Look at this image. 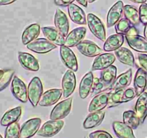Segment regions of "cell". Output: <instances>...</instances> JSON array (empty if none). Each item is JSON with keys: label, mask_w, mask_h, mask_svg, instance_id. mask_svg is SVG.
<instances>
[{"label": "cell", "mask_w": 147, "mask_h": 138, "mask_svg": "<svg viewBox=\"0 0 147 138\" xmlns=\"http://www.w3.org/2000/svg\"><path fill=\"white\" fill-rule=\"evenodd\" d=\"M14 70L12 69L4 70L3 73L0 75V91L9 86L12 78L14 77Z\"/></svg>", "instance_id": "836d02e7"}, {"label": "cell", "mask_w": 147, "mask_h": 138, "mask_svg": "<svg viewBox=\"0 0 147 138\" xmlns=\"http://www.w3.org/2000/svg\"><path fill=\"white\" fill-rule=\"evenodd\" d=\"M112 126L115 134L119 138H136L133 129L123 122L114 121Z\"/></svg>", "instance_id": "603a6c76"}, {"label": "cell", "mask_w": 147, "mask_h": 138, "mask_svg": "<svg viewBox=\"0 0 147 138\" xmlns=\"http://www.w3.org/2000/svg\"><path fill=\"white\" fill-rule=\"evenodd\" d=\"M11 91L13 96L21 101L22 103H26L28 100L27 88L25 83L18 76H14L11 80Z\"/></svg>", "instance_id": "5b68a950"}, {"label": "cell", "mask_w": 147, "mask_h": 138, "mask_svg": "<svg viewBox=\"0 0 147 138\" xmlns=\"http://www.w3.org/2000/svg\"><path fill=\"white\" fill-rule=\"evenodd\" d=\"M126 40L129 45L135 51L140 53H147V40L142 36L137 35L126 36Z\"/></svg>", "instance_id": "d6986e66"}, {"label": "cell", "mask_w": 147, "mask_h": 138, "mask_svg": "<svg viewBox=\"0 0 147 138\" xmlns=\"http://www.w3.org/2000/svg\"><path fill=\"white\" fill-rule=\"evenodd\" d=\"M18 59L20 65L26 70L37 71L40 69L38 60L30 53L20 51L18 53Z\"/></svg>", "instance_id": "5bb4252c"}, {"label": "cell", "mask_w": 147, "mask_h": 138, "mask_svg": "<svg viewBox=\"0 0 147 138\" xmlns=\"http://www.w3.org/2000/svg\"><path fill=\"white\" fill-rule=\"evenodd\" d=\"M111 92H103L96 95L90 101L88 106V112L90 113L103 111L107 107L109 96Z\"/></svg>", "instance_id": "30bf717a"}, {"label": "cell", "mask_w": 147, "mask_h": 138, "mask_svg": "<svg viewBox=\"0 0 147 138\" xmlns=\"http://www.w3.org/2000/svg\"><path fill=\"white\" fill-rule=\"evenodd\" d=\"M76 47L82 54L88 57H97L103 52L102 49L96 43L88 40H83Z\"/></svg>", "instance_id": "8fae6325"}, {"label": "cell", "mask_w": 147, "mask_h": 138, "mask_svg": "<svg viewBox=\"0 0 147 138\" xmlns=\"http://www.w3.org/2000/svg\"><path fill=\"white\" fill-rule=\"evenodd\" d=\"M69 17L71 19L72 21L77 24H87V17H86L84 11L75 4H71L67 7Z\"/></svg>", "instance_id": "44dd1931"}, {"label": "cell", "mask_w": 147, "mask_h": 138, "mask_svg": "<svg viewBox=\"0 0 147 138\" xmlns=\"http://www.w3.org/2000/svg\"><path fill=\"white\" fill-rule=\"evenodd\" d=\"M93 74L92 72L86 73L82 78L79 86V96L82 99L87 98L91 93L93 84Z\"/></svg>", "instance_id": "7402d4cb"}, {"label": "cell", "mask_w": 147, "mask_h": 138, "mask_svg": "<svg viewBox=\"0 0 147 138\" xmlns=\"http://www.w3.org/2000/svg\"><path fill=\"white\" fill-rule=\"evenodd\" d=\"M85 138H87V137H85Z\"/></svg>", "instance_id": "f5cc1de1"}, {"label": "cell", "mask_w": 147, "mask_h": 138, "mask_svg": "<svg viewBox=\"0 0 147 138\" xmlns=\"http://www.w3.org/2000/svg\"><path fill=\"white\" fill-rule=\"evenodd\" d=\"M89 138H113V137L106 131L97 130L90 133Z\"/></svg>", "instance_id": "60d3db41"}, {"label": "cell", "mask_w": 147, "mask_h": 138, "mask_svg": "<svg viewBox=\"0 0 147 138\" xmlns=\"http://www.w3.org/2000/svg\"><path fill=\"white\" fill-rule=\"evenodd\" d=\"M123 13L124 16L133 25L138 26L140 24V17L139 12L135 7L131 5H125L123 7Z\"/></svg>", "instance_id": "4dcf8cb0"}, {"label": "cell", "mask_w": 147, "mask_h": 138, "mask_svg": "<svg viewBox=\"0 0 147 138\" xmlns=\"http://www.w3.org/2000/svg\"><path fill=\"white\" fill-rule=\"evenodd\" d=\"M110 89V86L104 83L100 78H95L93 79V88H92L91 94L97 95L98 93H103Z\"/></svg>", "instance_id": "74e56055"}, {"label": "cell", "mask_w": 147, "mask_h": 138, "mask_svg": "<svg viewBox=\"0 0 147 138\" xmlns=\"http://www.w3.org/2000/svg\"><path fill=\"white\" fill-rule=\"evenodd\" d=\"M123 3L122 1H118L112 6L107 15V27H113L121 19L123 13Z\"/></svg>", "instance_id": "7c38bea8"}, {"label": "cell", "mask_w": 147, "mask_h": 138, "mask_svg": "<svg viewBox=\"0 0 147 138\" xmlns=\"http://www.w3.org/2000/svg\"><path fill=\"white\" fill-rule=\"evenodd\" d=\"M87 24L92 34L101 41H106V29L101 20L95 14L89 13L87 15Z\"/></svg>", "instance_id": "3957f363"}, {"label": "cell", "mask_w": 147, "mask_h": 138, "mask_svg": "<svg viewBox=\"0 0 147 138\" xmlns=\"http://www.w3.org/2000/svg\"><path fill=\"white\" fill-rule=\"evenodd\" d=\"M137 34H139V31H138V30L136 29V26H133V27H132L129 30V31L128 32V33L125 36H127V35L128 36L137 35Z\"/></svg>", "instance_id": "ee69618b"}, {"label": "cell", "mask_w": 147, "mask_h": 138, "mask_svg": "<svg viewBox=\"0 0 147 138\" xmlns=\"http://www.w3.org/2000/svg\"><path fill=\"white\" fill-rule=\"evenodd\" d=\"M57 47V45L45 38L36 39L27 45V48L31 51L40 54H45Z\"/></svg>", "instance_id": "8992f818"}, {"label": "cell", "mask_w": 147, "mask_h": 138, "mask_svg": "<svg viewBox=\"0 0 147 138\" xmlns=\"http://www.w3.org/2000/svg\"><path fill=\"white\" fill-rule=\"evenodd\" d=\"M63 95V89H53L47 90L42 93L39 101L41 106H50L57 103Z\"/></svg>", "instance_id": "4fadbf2b"}, {"label": "cell", "mask_w": 147, "mask_h": 138, "mask_svg": "<svg viewBox=\"0 0 147 138\" xmlns=\"http://www.w3.org/2000/svg\"><path fill=\"white\" fill-rule=\"evenodd\" d=\"M133 26V24L129 21V20L124 17L121 18L116 24V31L117 34H121L123 35H126L129 31L131 28Z\"/></svg>", "instance_id": "d590c367"}, {"label": "cell", "mask_w": 147, "mask_h": 138, "mask_svg": "<svg viewBox=\"0 0 147 138\" xmlns=\"http://www.w3.org/2000/svg\"><path fill=\"white\" fill-rule=\"evenodd\" d=\"M73 98H67L57 103L50 112V119H63L70 114L72 109Z\"/></svg>", "instance_id": "277c9868"}, {"label": "cell", "mask_w": 147, "mask_h": 138, "mask_svg": "<svg viewBox=\"0 0 147 138\" xmlns=\"http://www.w3.org/2000/svg\"><path fill=\"white\" fill-rule=\"evenodd\" d=\"M0 138H3V137H2V136H1V135H0Z\"/></svg>", "instance_id": "816d5d0a"}, {"label": "cell", "mask_w": 147, "mask_h": 138, "mask_svg": "<svg viewBox=\"0 0 147 138\" xmlns=\"http://www.w3.org/2000/svg\"><path fill=\"white\" fill-rule=\"evenodd\" d=\"M130 1L136 3V4H143V3H146V0H130Z\"/></svg>", "instance_id": "7dc6e473"}, {"label": "cell", "mask_w": 147, "mask_h": 138, "mask_svg": "<svg viewBox=\"0 0 147 138\" xmlns=\"http://www.w3.org/2000/svg\"><path fill=\"white\" fill-rule=\"evenodd\" d=\"M134 109L140 122L144 123L147 116V92L144 91L139 96Z\"/></svg>", "instance_id": "83f0119b"}, {"label": "cell", "mask_w": 147, "mask_h": 138, "mask_svg": "<svg viewBox=\"0 0 147 138\" xmlns=\"http://www.w3.org/2000/svg\"><path fill=\"white\" fill-rule=\"evenodd\" d=\"M139 17H140V21L143 24H147V4L143 3L139 7Z\"/></svg>", "instance_id": "ab89813d"}, {"label": "cell", "mask_w": 147, "mask_h": 138, "mask_svg": "<svg viewBox=\"0 0 147 138\" xmlns=\"http://www.w3.org/2000/svg\"><path fill=\"white\" fill-rule=\"evenodd\" d=\"M132 80V70L129 69L126 72L123 73L118 76L115 81L111 86L110 89L112 91H117L124 89L131 84Z\"/></svg>", "instance_id": "cb8c5ba5"}, {"label": "cell", "mask_w": 147, "mask_h": 138, "mask_svg": "<svg viewBox=\"0 0 147 138\" xmlns=\"http://www.w3.org/2000/svg\"><path fill=\"white\" fill-rule=\"evenodd\" d=\"M15 1H17V0H0V6L8 5V4L14 2Z\"/></svg>", "instance_id": "f6af8a7d"}, {"label": "cell", "mask_w": 147, "mask_h": 138, "mask_svg": "<svg viewBox=\"0 0 147 138\" xmlns=\"http://www.w3.org/2000/svg\"><path fill=\"white\" fill-rule=\"evenodd\" d=\"M138 61L140 67L147 73V54L145 53L138 54Z\"/></svg>", "instance_id": "b9f144b4"}, {"label": "cell", "mask_w": 147, "mask_h": 138, "mask_svg": "<svg viewBox=\"0 0 147 138\" xmlns=\"http://www.w3.org/2000/svg\"><path fill=\"white\" fill-rule=\"evenodd\" d=\"M40 118H32L26 121L20 127V138H31L40 129L41 124Z\"/></svg>", "instance_id": "ba28073f"}, {"label": "cell", "mask_w": 147, "mask_h": 138, "mask_svg": "<svg viewBox=\"0 0 147 138\" xmlns=\"http://www.w3.org/2000/svg\"><path fill=\"white\" fill-rule=\"evenodd\" d=\"M116 75H117V68L115 66L111 65L107 68L101 70L100 78L111 88V85L116 80Z\"/></svg>", "instance_id": "1f68e13d"}, {"label": "cell", "mask_w": 147, "mask_h": 138, "mask_svg": "<svg viewBox=\"0 0 147 138\" xmlns=\"http://www.w3.org/2000/svg\"><path fill=\"white\" fill-rule=\"evenodd\" d=\"M43 34L46 38L50 40L51 43L56 45H64L65 43V38L64 36L60 34V32L54 27H43L42 28Z\"/></svg>", "instance_id": "ffe728a7"}, {"label": "cell", "mask_w": 147, "mask_h": 138, "mask_svg": "<svg viewBox=\"0 0 147 138\" xmlns=\"http://www.w3.org/2000/svg\"><path fill=\"white\" fill-rule=\"evenodd\" d=\"M3 71H4V70H1V69H0V75L3 73Z\"/></svg>", "instance_id": "f907efd6"}, {"label": "cell", "mask_w": 147, "mask_h": 138, "mask_svg": "<svg viewBox=\"0 0 147 138\" xmlns=\"http://www.w3.org/2000/svg\"><path fill=\"white\" fill-rule=\"evenodd\" d=\"M54 22L56 29L60 32V34L65 37H67L70 27L68 19L64 12L60 9L56 10L54 17Z\"/></svg>", "instance_id": "2e32d148"}, {"label": "cell", "mask_w": 147, "mask_h": 138, "mask_svg": "<svg viewBox=\"0 0 147 138\" xmlns=\"http://www.w3.org/2000/svg\"><path fill=\"white\" fill-rule=\"evenodd\" d=\"M136 96V94L134 88V89L133 88H128L126 89H125L123 93V96H122V103L130 101L133 100Z\"/></svg>", "instance_id": "f35d334b"}, {"label": "cell", "mask_w": 147, "mask_h": 138, "mask_svg": "<svg viewBox=\"0 0 147 138\" xmlns=\"http://www.w3.org/2000/svg\"><path fill=\"white\" fill-rule=\"evenodd\" d=\"M144 37L147 40V24H145L144 27Z\"/></svg>", "instance_id": "c3c4849f"}, {"label": "cell", "mask_w": 147, "mask_h": 138, "mask_svg": "<svg viewBox=\"0 0 147 138\" xmlns=\"http://www.w3.org/2000/svg\"><path fill=\"white\" fill-rule=\"evenodd\" d=\"M76 86V77L73 70H67L62 79L63 98H68L74 92Z\"/></svg>", "instance_id": "52a82bcc"}, {"label": "cell", "mask_w": 147, "mask_h": 138, "mask_svg": "<svg viewBox=\"0 0 147 138\" xmlns=\"http://www.w3.org/2000/svg\"><path fill=\"white\" fill-rule=\"evenodd\" d=\"M75 0H54L55 4L60 7H68L70 4H73Z\"/></svg>", "instance_id": "7bdbcfd3"}, {"label": "cell", "mask_w": 147, "mask_h": 138, "mask_svg": "<svg viewBox=\"0 0 147 138\" xmlns=\"http://www.w3.org/2000/svg\"><path fill=\"white\" fill-rule=\"evenodd\" d=\"M40 24L34 23L30 24L27 27L23 32L22 34V44L27 45L31 42L34 41L37 39L39 34L40 33Z\"/></svg>", "instance_id": "484cf974"}, {"label": "cell", "mask_w": 147, "mask_h": 138, "mask_svg": "<svg viewBox=\"0 0 147 138\" xmlns=\"http://www.w3.org/2000/svg\"><path fill=\"white\" fill-rule=\"evenodd\" d=\"M123 121L125 124L129 125L133 129H137L140 124V120L134 111H126L123 114Z\"/></svg>", "instance_id": "d6a6232c"}, {"label": "cell", "mask_w": 147, "mask_h": 138, "mask_svg": "<svg viewBox=\"0 0 147 138\" xmlns=\"http://www.w3.org/2000/svg\"><path fill=\"white\" fill-rule=\"evenodd\" d=\"M27 93L31 104L34 107L37 106L43 93L42 83L40 78L34 77L32 79L27 88Z\"/></svg>", "instance_id": "6da1fadb"}, {"label": "cell", "mask_w": 147, "mask_h": 138, "mask_svg": "<svg viewBox=\"0 0 147 138\" xmlns=\"http://www.w3.org/2000/svg\"><path fill=\"white\" fill-rule=\"evenodd\" d=\"M96 0H88V1L89 3H93L94 2V1H96Z\"/></svg>", "instance_id": "681fc988"}, {"label": "cell", "mask_w": 147, "mask_h": 138, "mask_svg": "<svg viewBox=\"0 0 147 138\" xmlns=\"http://www.w3.org/2000/svg\"><path fill=\"white\" fill-rule=\"evenodd\" d=\"M124 89H120V90L114 91V92H111L109 99L107 107L112 108L118 106V105L122 103V96H123Z\"/></svg>", "instance_id": "e575fe53"}, {"label": "cell", "mask_w": 147, "mask_h": 138, "mask_svg": "<svg viewBox=\"0 0 147 138\" xmlns=\"http://www.w3.org/2000/svg\"><path fill=\"white\" fill-rule=\"evenodd\" d=\"M22 112V109L21 106H17L15 108L9 109L4 113L1 117L0 124L3 126H7L11 124L17 122L20 119Z\"/></svg>", "instance_id": "4316f807"}, {"label": "cell", "mask_w": 147, "mask_h": 138, "mask_svg": "<svg viewBox=\"0 0 147 138\" xmlns=\"http://www.w3.org/2000/svg\"><path fill=\"white\" fill-rule=\"evenodd\" d=\"M4 138H20V126L18 122H14L7 126Z\"/></svg>", "instance_id": "8d00e7d4"}, {"label": "cell", "mask_w": 147, "mask_h": 138, "mask_svg": "<svg viewBox=\"0 0 147 138\" xmlns=\"http://www.w3.org/2000/svg\"><path fill=\"white\" fill-rule=\"evenodd\" d=\"M116 56L113 53H103L95 58L92 65V70H102L107 68L108 67L113 65L116 60Z\"/></svg>", "instance_id": "9a60e30c"}, {"label": "cell", "mask_w": 147, "mask_h": 138, "mask_svg": "<svg viewBox=\"0 0 147 138\" xmlns=\"http://www.w3.org/2000/svg\"><path fill=\"white\" fill-rule=\"evenodd\" d=\"M134 86L136 96L139 97L147 89V73L142 68H139L135 75Z\"/></svg>", "instance_id": "ac0fdd59"}, {"label": "cell", "mask_w": 147, "mask_h": 138, "mask_svg": "<svg viewBox=\"0 0 147 138\" xmlns=\"http://www.w3.org/2000/svg\"><path fill=\"white\" fill-rule=\"evenodd\" d=\"M116 57L123 64L134 67L135 66V59L133 53L126 47H121L115 52Z\"/></svg>", "instance_id": "f546056e"}, {"label": "cell", "mask_w": 147, "mask_h": 138, "mask_svg": "<svg viewBox=\"0 0 147 138\" xmlns=\"http://www.w3.org/2000/svg\"><path fill=\"white\" fill-rule=\"evenodd\" d=\"M86 34V27H77V28L74 29L66 37L65 45L68 47L77 46L83 41Z\"/></svg>", "instance_id": "e0dca14e"}, {"label": "cell", "mask_w": 147, "mask_h": 138, "mask_svg": "<svg viewBox=\"0 0 147 138\" xmlns=\"http://www.w3.org/2000/svg\"><path fill=\"white\" fill-rule=\"evenodd\" d=\"M125 37L123 34H116L109 36L106 40L103 45V50L106 52L116 51L123 44Z\"/></svg>", "instance_id": "d4e9b609"}, {"label": "cell", "mask_w": 147, "mask_h": 138, "mask_svg": "<svg viewBox=\"0 0 147 138\" xmlns=\"http://www.w3.org/2000/svg\"><path fill=\"white\" fill-rule=\"evenodd\" d=\"M78 4H80V5L83 6L85 7H88V0H76Z\"/></svg>", "instance_id": "bcb514c9"}, {"label": "cell", "mask_w": 147, "mask_h": 138, "mask_svg": "<svg viewBox=\"0 0 147 138\" xmlns=\"http://www.w3.org/2000/svg\"><path fill=\"white\" fill-rule=\"evenodd\" d=\"M60 57L63 63L65 65L67 68L76 72L78 70V65L76 55L70 47L64 45L60 46Z\"/></svg>", "instance_id": "9c48e42d"}, {"label": "cell", "mask_w": 147, "mask_h": 138, "mask_svg": "<svg viewBox=\"0 0 147 138\" xmlns=\"http://www.w3.org/2000/svg\"><path fill=\"white\" fill-rule=\"evenodd\" d=\"M105 114L106 113L103 111L89 114L83 122V125L84 129H92L100 125L104 119Z\"/></svg>", "instance_id": "f1b7e54d"}, {"label": "cell", "mask_w": 147, "mask_h": 138, "mask_svg": "<svg viewBox=\"0 0 147 138\" xmlns=\"http://www.w3.org/2000/svg\"><path fill=\"white\" fill-rule=\"evenodd\" d=\"M64 126L63 119H50L39 129L37 135L43 137H51L57 135Z\"/></svg>", "instance_id": "7a4b0ae2"}]
</instances>
